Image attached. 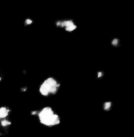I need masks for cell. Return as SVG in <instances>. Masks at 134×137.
<instances>
[{
    "label": "cell",
    "mask_w": 134,
    "mask_h": 137,
    "mask_svg": "<svg viewBox=\"0 0 134 137\" xmlns=\"http://www.w3.org/2000/svg\"><path fill=\"white\" fill-rule=\"evenodd\" d=\"M60 87V84L53 77H48L40 85L39 92L42 95L48 96L49 95H54L57 92Z\"/></svg>",
    "instance_id": "obj_2"
},
{
    "label": "cell",
    "mask_w": 134,
    "mask_h": 137,
    "mask_svg": "<svg viewBox=\"0 0 134 137\" xmlns=\"http://www.w3.org/2000/svg\"><path fill=\"white\" fill-rule=\"evenodd\" d=\"M40 123L48 127H52L61 123V118L58 114L54 113L50 106H45L38 113Z\"/></svg>",
    "instance_id": "obj_1"
},
{
    "label": "cell",
    "mask_w": 134,
    "mask_h": 137,
    "mask_svg": "<svg viewBox=\"0 0 134 137\" xmlns=\"http://www.w3.org/2000/svg\"><path fill=\"white\" fill-rule=\"evenodd\" d=\"M0 123H1V125L2 127H7L11 125V121H10L9 120H7L6 118V119L1 120V122H0Z\"/></svg>",
    "instance_id": "obj_6"
},
{
    "label": "cell",
    "mask_w": 134,
    "mask_h": 137,
    "mask_svg": "<svg viewBox=\"0 0 134 137\" xmlns=\"http://www.w3.org/2000/svg\"><path fill=\"white\" fill-rule=\"evenodd\" d=\"M102 76H103V73H102V72H99V73H97V77H98V78L101 77Z\"/></svg>",
    "instance_id": "obj_9"
},
{
    "label": "cell",
    "mask_w": 134,
    "mask_h": 137,
    "mask_svg": "<svg viewBox=\"0 0 134 137\" xmlns=\"http://www.w3.org/2000/svg\"><path fill=\"white\" fill-rule=\"evenodd\" d=\"M76 28H77V25L73 22L72 24L69 25L68 26L65 28V31H67V32H73V31H75Z\"/></svg>",
    "instance_id": "obj_4"
},
{
    "label": "cell",
    "mask_w": 134,
    "mask_h": 137,
    "mask_svg": "<svg viewBox=\"0 0 134 137\" xmlns=\"http://www.w3.org/2000/svg\"><path fill=\"white\" fill-rule=\"evenodd\" d=\"M118 44H119V41H118V39H114L113 40H112V44L113 46H115V47H117Z\"/></svg>",
    "instance_id": "obj_7"
},
{
    "label": "cell",
    "mask_w": 134,
    "mask_h": 137,
    "mask_svg": "<svg viewBox=\"0 0 134 137\" xmlns=\"http://www.w3.org/2000/svg\"><path fill=\"white\" fill-rule=\"evenodd\" d=\"M32 22H33L32 20H31L29 18L25 20V24H26V25H31V24H32Z\"/></svg>",
    "instance_id": "obj_8"
},
{
    "label": "cell",
    "mask_w": 134,
    "mask_h": 137,
    "mask_svg": "<svg viewBox=\"0 0 134 137\" xmlns=\"http://www.w3.org/2000/svg\"><path fill=\"white\" fill-rule=\"evenodd\" d=\"M112 102H105L103 104V108L105 111H108L111 110V108H112Z\"/></svg>",
    "instance_id": "obj_5"
},
{
    "label": "cell",
    "mask_w": 134,
    "mask_h": 137,
    "mask_svg": "<svg viewBox=\"0 0 134 137\" xmlns=\"http://www.w3.org/2000/svg\"><path fill=\"white\" fill-rule=\"evenodd\" d=\"M10 113V110L6 106H2L0 107V120L6 119V117L9 115Z\"/></svg>",
    "instance_id": "obj_3"
}]
</instances>
